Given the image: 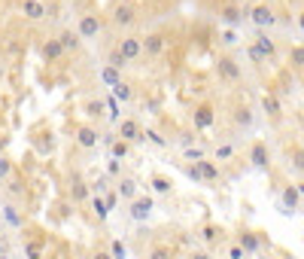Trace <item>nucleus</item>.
<instances>
[{
  "mask_svg": "<svg viewBox=\"0 0 304 259\" xmlns=\"http://www.w3.org/2000/svg\"><path fill=\"white\" fill-rule=\"evenodd\" d=\"M137 18H140V9H137L131 0H116V3H113V9H110V15H107V24H113V27L125 31V27H134V24H137Z\"/></svg>",
  "mask_w": 304,
  "mask_h": 259,
  "instance_id": "f257e3e1",
  "label": "nucleus"
},
{
  "mask_svg": "<svg viewBox=\"0 0 304 259\" xmlns=\"http://www.w3.org/2000/svg\"><path fill=\"white\" fill-rule=\"evenodd\" d=\"M104 27H107V15L97 12V9H85V12L79 15V21H76V34H79V40H94Z\"/></svg>",
  "mask_w": 304,
  "mask_h": 259,
  "instance_id": "f03ea898",
  "label": "nucleus"
},
{
  "mask_svg": "<svg viewBox=\"0 0 304 259\" xmlns=\"http://www.w3.org/2000/svg\"><path fill=\"white\" fill-rule=\"evenodd\" d=\"M247 18H250L259 31H268V27L277 24V12H274L271 3H256L253 9H247Z\"/></svg>",
  "mask_w": 304,
  "mask_h": 259,
  "instance_id": "7ed1b4c3",
  "label": "nucleus"
},
{
  "mask_svg": "<svg viewBox=\"0 0 304 259\" xmlns=\"http://www.w3.org/2000/svg\"><path fill=\"white\" fill-rule=\"evenodd\" d=\"M167 43H171V40H167L164 31H149L146 37H140V49H143L146 58H158V55H164Z\"/></svg>",
  "mask_w": 304,
  "mask_h": 259,
  "instance_id": "20e7f679",
  "label": "nucleus"
},
{
  "mask_svg": "<svg viewBox=\"0 0 304 259\" xmlns=\"http://www.w3.org/2000/svg\"><path fill=\"white\" fill-rule=\"evenodd\" d=\"M219 21H222V24H228V27L234 31L238 24H244V21H247V9H244V6H238L234 0H225V3H219Z\"/></svg>",
  "mask_w": 304,
  "mask_h": 259,
  "instance_id": "39448f33",
  "label": "nucleus"
},
{
  "mask_svg": "<svg viewBox=\"0 0 304 259\" xmlns=\"http://www.w3.org/2000/svg\"><path fill=\"white\" fill-rule=\"evenodd\" d=\"M116 52L131 64V61H137L140 55H143V49H140V37L137 34H125V37H119L116 40Z\"/></svg>",
  "mask_w": 304,
  "mask_h": 259,
  "instance_id": "423d86ee",
  "label": "nucleus"
},
{
  "mask_svg": "<svg viewBox=\"0 0 304 259\" xmlns=\"http://www.w3.org/2000/svg\"><path fill=\"white\" fill-rule=\"evenodd\" d=\"M216 76H219L222 82H238V79L244 76V70H241V64H238L231 55H219V58H216Z\"/></svg>",
  "mask_w": 304,
  "mask_h": 259,
  "instance_id": "0eeeda50",
  "label": "nucleus"
},
{
  "mask_svg": "<svg viewBox=\"0 0 304 259\" xmlns=\"http://www.w3.org/2000/svg\"><path fill=\"white\" fill-rule=\"evenodd\" d=\"M189 177H192V180H207V183H213V180H219V165H216L213 159H198L195 165H189Z\"/></svg>",
  "mask_w": 304,
  "mask_h": 259,
  "instance_id": "6e6552de",
  "label": "nucleus"
},
{
  "mask_svg": "<svg viewBox=\"0 0 304 259\" xmlns=\"http://www.w3.org/2000/svg\"><path fill=\"white\" fill-rule=\"evenodd\" d=\"M213 122H216V107H213L210 101L198 104L195 113H192V125H195V131H207V128H213Z\"/></svg>",
  "mask_w": 304,
  "mask_h": 259,
  "instance_id": "1a4fd4ad",
  "label": "nucleus"
},
{
  "mask_svg": "<svg viewBox=\"0 0 304 259\" xmlns=\"http://www.w3.org/2000/svg\"><path fill=\"white\" fill-rule=\"evenodd\" d=\"M116 137L125 140V143H137V140H143V128H140V122L134 116H128V119H122L116 125Z\"/></svg>",
  "mask_w": 304,
  "mask_h": 259,
  "instance_id": "9d476101",
  "label": "nucleus"
},
{
  "mask_svg": "<svg viewBox=\"0 0 304 259\" xmlns=\"http://www.w3.org/2000/svg\"><path fill=\"white\" fill-rule=\"evenodd\" d=\"M250 43L262 52V58H265V61H277V58H280L277 40H274V37H268V31H259V34H256V40H250Z\"/></svg>",
  "mask_w": 304,
  "mask_h": 259,
  "instance_id": "9b49d317",
  "label": "nucleus"
},
{
  "mask_svg": "<svg viewBox=\"0 0 304 259\" xmlns=\"http://www.w3.org/2000/svg\"><path fill=\"white\" fill-rule=\"evenodd\" d=\"M40 55H43V61H46V64H58L67 52H64V46L58 43V37H46V40H43V46H40Z\"/></svg>",
  "mask_w": 304,
  "mask_h": 259,
  "instance_id": "f8f14e48",
  "label": "nucleus"
},
{
  "mask_svg": "<svg viewBox=\"0 0 304 259\" xmlns=\"http://www.w3.org/2000/svg\"><path fill=\"white\" fill-rule=\"evenodd\" d=\"M262 110H265V113H268V119H274V122H280V119H283V104H280L277 92H265V95H262Z\"/></svg>",
  "mask_w": 304,
  "mask_h": 259,
  "instance_id": "ddd939ff",
  "label": "nucleus"
},
{
  "mask_svg": "<svg viewBox=\"0 0 304 259\" xmlns=\"http://www.w3.org/2000/svg\"><path fill=\"white\" fill-rule=\"evenodd\" d=\"M76 143H79L82 150H94V147L100 143L97 128H94V125H79V128H76Z\"/></svg>",
  "mask_w": 304,
  "mask_h": 259,
  "instance_id": "4468645a",
  "label": "nucleus"
},
{
  "mask_svg": "<svg viewBox=\"0 0 304 259\" xmlns=\"http://www.w3.org/2000/svg\"><path fill=\"white\" fill-rule=\"evenodd\" d=\"M250 162H253L256 168H268V165H271V150H268L265 140H253V147H250Z\"/></svg>",
  "mask_w": 304,
  "mask_h": 259,
  "instance_id": "2eb2a0df",
  "label": "nucleus"
},
{
  "mask_svg": "<svg viewBox=\"0 0 304 259\" xmlns=\"http://www.w3.org/2000/svg\"><path fill=\"white\" fill-rule=\"evenodd\" d=\"M18 9H21V15L30 18V21H43V18H49V6H43V3H37V0H21Z\"/></svg>",
  "mask_w": 304,
  "mask_h": 259,
  "instance_id": "dca6fc26",
  "label": "nucleus"
},
{
  "mask_svg": "<svg viewBox=\"0 0 304 259\" xmlns=\"http://www.w3.org/2000/svg\"><path fill=\"white\" fill-rule=\"evenodd\" d=\"M58 43L64 46V52H79V49H82V40H79V34H76L73 27H64V31L58 34Z\"/></svg>",
  "mask_w": 304,
  "mask_h": 259,
  "instance_id": "f3484780",
  "label": "nucleus"
},
{
  "mask_svg": "<svg viewBox=\"0 0 304 259\" xmlns=\"http://www.w3.org/2000/svg\"><path fill=\"white\" fill-rule=\"evenodd\" d=\"M149 211H152V198H143V195H137L134 202H131V217L140 223V220H146L149 217Z\"/></svg>",
  "mask_w": 304,
  "mask_h": 259,
  "instance_id": "a211bd4d",
  "label": "nucleus"
},
{
  "mask_svg": "<svg viewBox=\"0 0 304 259\" xmlns=\"http://www.w3.org/2000/svg\"><path fill=\"white\" fill-rule=\"evenodd\" d=\"M238 247H241L244 253H256V250H262V238H259L256 232H241Z\"/></svg>",
  "mask_w": 304,
  "mask_h": 259,
  "instance_id": "6ab92c4d",
  "label": "nucleus"
},
{
  "mask_svg": "<svg viewBox=\"0 0 304 259\" xmlns=\"http://www.w3.org/2000/svg\"><path fill=\"white\" fill-rule=\"evenodd\" d=\"M283 208H286V211H298V208H301V186H286V192H283Z\"/></svg>",
  "mask_w": 304,
  "mask_h": 259,
  "instance_id": "aec40b11",
  "label": "nucleus"
},
{
  "mask_svg": "<svg viewBox=\"0 0 304 259\" xmlns=\"http://www.w3.org/2000/svg\"><path fill=\"white\" fill-rule=\"evenodd\" d=\"M110 89H113V98H116V101H125V104H128V101H134V85H131V82L119 79V82H116V85H110Z\"/></svg>",
  "mask_w": 304,
  "mask_h": 259,
  "instance_id": "412c9836",
  "label": "nucleus"
},
{
  "mask_svg": "<svg viewBox=\"0 0 304 259\" xmlns=\"http://www.w3.org/2000/svg\"><path fill=\"white\" fill-rule=\"evenodd\" d=\"M253 122H256L253 107H247V104H244V107H238V110H234V125H238V128H250Z\"/></svg>",
  "mask_w": 304,
  "mask_h": 259,
  "instance_id": "4be33fe9",
  "label": "nucleus"
},
{
  "mask_svg": "<svg viewBox=\"0 0 304 259\" xmlns=\"http://www.w3.org/2000/svg\"><path fill=\"white\" fill-rule=\"evenodd\" d=\"M116 189H119V195H122V198H128V202H134V198H137V183H134L131 177H122V180L116 183Z\"/></svg>",
  "mask_w": 304,
  "mask_h": 259,
  "instance_id": "5701e85b",
  "label": "nucleus"
},
{
  "mask_svg": "<svg viewBox=\"0 0 304 259\" xmlns=\"http://www.w3.org/2000/svg\"><path fill=\"white\" fill-rule=\"evenodd\" d=\"M3 220H6L9 226H15V229H24V217L18 214L15 205H3Z\"/></svg>",
  "mask_w": 304,
  "mask_h": 259,
  "instance_id": "b1692460",
  "label": "nucleus"
},
{
  "mask_svg": "<svg viewBox=\"0 0 304 259\" xmlns=\"http://www.w3.org/2000/svg\"><path fill=\"white\" fill-rule=\"evenodd\" d=\"M70 198L73 202H85L88 198V183H82L79 177H73L70 180Z\"/></svg>",
  "mask_w": 304,
  "mask_h": 259,
  "instance_id": "393cba45",
  "label": "nucleus"
},
{
  "mask_svg": "<svg viewBox=\"0 0 304 259\" xmlns=\"http://www.w3.org/2000/svg\"><path fill=\"white\" fill-rule=\"evenodd\" d=\"M110 153H113V159L119 162V159H125V156L131 153V143H125V140H119V137H113V140H110Z\"/></svg>",
  "mask_w": 304,
  "mask_h": 259,
  "instance_id": "a878e982",
  "label": "nucleus"
},
{
  "mask_svg": "<svg viewBox=\"0 0 304 259\" xmlns=\"http://www.w3.org/2000/svg\"><path fill=\"white\" fill-rule=\"evenodd\" d=\"M107 67H116V70H119V73H122V70H125V67H128V61H125V58H122V55H119V52H116V46H113V49H110V52H107Z\"/></svg>",
  "mask_w": 304,
  "mask_h": 259,
  "instance_id": "bb28decb",
  "label": "nucleus"
},
{
  "mask_svg": "<svg viewBox=\"0 0 304 259\" xmlns=\"http://www.w3.org/2000/svg\"><path fill=\"white\" fill-rule=\"evenodd\" d=\"M219 235H222V229H219V226H213V223H207V226L201 229V241H207V244H216V241H219Z\"/></svg>",
  "mask_w": 304,
  "mask_h": 259,
  "instance_id": "cd10ccee",
  "label": "nucleus"
},
{
  "mask_svg": "<svg viewBox=\"0 0 304 259\" xmlns=\"http://www.w3.org/2000/svg\"><path fill=\"white\" fill-rule=\"evenodd\" d=\"M174 256H177V250L171 244H155L152 253H149V259H174Z\"/></svg>",
  "mask_w": 304,
  "mask_h": 259,
  "instance_id": "c85d7f7f",
  "label": "nucleus"
},
{
  "mask_svg": "<svg viewBox=\"0 0 304 259\" xmlns=\"http://www.w3.org/2000/svg\"><path fill=\"white\" fill-rule=\"evenodd\" d=\"M301 61H304V49H301V43H295V46L289 49V67L301 70Z\"/></svg>",
  "mask_w": 304,
  "mask_h": 259,
  "instance_id": "c756f323",
  "label": "nucleus"
},
{
  "mask_svg": "<svg viewBox=\"0 0 304 259\" xmlns=\"http://www.w3.org/2000/svg\"><path fill=\"white\" fill-rule=\"evenodd\" d=\"M85 113L88 116H104V101L100 98H88L85 101Z\"/></svg>",
  "mask_w": 304,
  "mask_h": 259,
  "instance_id": "7c9ffc66",
  "label": "nucleus"
},
{
  "mask_svg": "<svg viewBox=\"0 0 304 259\" xmlns=\"http://www.w3.org/2000/svg\"><path fill=\"white\" fill-rule=\"evenodd\" d=\"M24 253H27V259H43V244L40 241H24Z\"/></svg>",
  "mask_w": 304,
  "mask_h": 259,
  "instance_id": "2f4dec72",
  "label": "nucleus"
},
{
  "mask_svg": "<svg viewBox=\"0 0 304 259\" xmlns=\"http://www.w3.org/2000/svg\"><path fill=\"white\" fill-rule=\"evenodd\" d=\"M100 79H104L107 85H116V82L122 79V73H119L116 67H104V70H100Z\"/></svg>",
  "mask_w": 304,
  "mask_h": 259,
  "instance_id": "473e14b6",
  "label": "nucleus"
},
{
  "mask_svg": "<svg viewBox=\"0 0 304 259\" xmlns=\"http://www.w3.org/2000/svg\"><path fill=\"white\" fill-rule=\"evenodd\" d=\"M231 156H234V147H231V143H222V147H216V159H213V162H228Z\"/></svg>",
  "mask_w": 304,
  "mask_h": 259,
  "instance_id": "72a5a7b5",
  "label": "nucleus"
},
{
  "mask_svg": "<svg viewBox=\"0 0 304 259\" xmlns=\"http://www.w3.org/2000/svg\"><path fill=\"white\" fill-rule=\"evenodd\" d=\"M152 189H155V192H161V195H167V192H171V180L155 174V177H152Z\"/></svg>",
  "mask_w": 304,
  "mask_h": 259,
  "instance_id": "f704fd0d",
  "label": "nucleus"
},
{
  "mask_svg": "<svg viewBox=\"0 0 304 259\" xmlns=\"http://www.w3.org/2000/svg\"><path fill=\"white\" fill-rule=\"evenodd\" d=\"M219 43H222V46H238V31H231V27L222 31V34H219Z\"/></svg>",
  "mask_w": 304,
  "mask_h": 259,
  "instance_id": "c9c22d12",
  "label": "nucleus"
},
{
  "mask_svg": "<svg viewBox=\"0 0 304 259\" xmlns=\"http://www.w3.org/2000/svg\"><path fill=\"white\" fill-rule=\"evenodd\" d=\"M247 55H250V61H253V64H259V67H262V64H268V61L262 58V52H259L253 43H247Z\"/></svg>",
  "mask_w": 304,
  "mask_h": 259,
  "instance_id": "e433bc0d",
  "label": "nucleus"
},
{
  "mask_svg": "<svg viewBox=\"0 0 304 259\" xmlns=\"http://www.w3.org/2000/svg\"><path fill=\"white\" fill-rule=\"evenodd\" d=\"M110 256H113V259H125V256H128L125 244H122V241H113V244H110Z\"/></svg>",
  "mask_w": 304,
  "mask_h": 259,
  "instance_id": "4c0bfd02",
  "label": "nucleus"
},
{
  "mask_svg": "<svg viewBox=\"0 0 304 259\" xmlns=\"http://www.w3.org/2000/svg\"><path fill=\"white\" fill-rule=\"evenodd\" d=\"M91 208H94V214H97V220H107V214H110V211H107V202H100V198H94V202H91Z\"/></svg>",
  "mask_w": 304,
  "mask_h": 259,
  "instance_id": "58836bf2",
  "label": "nucleus"
},
{
  "mask_svg": "<svg viewBox=\"0 0 304 259\" xmlns=\"http://www.w3.org/2000/svg\"><path fill=\"white\" fill-rule=\"evenodd\" d=\"M143 137H149V140H152L155 147H167V140H164V137H161L158 131H143Z\"/></svg>",
  "mask_w": 304,
  "mask_h": 259,
  "instance_id": "ea45409f",
  "label": "nucleus"
},
{
  "mask_svg": "<svg viewBox=\"0 0 304 259\" xmlns=\"http://www.w3.org/2000/svg\"><path fill=\"white\" fill-rule=\"evenodd\" d=\"M107 110H110V119H113V122H119V104H116V98H110V101H107Z\"/></svg>",
  "mask_w": 304,
  "mask_h": 259,
  "instance_id": "a19ab883",
  "label": "nucleus"
},
{
  "mask_svg": "<svg viewBox=\"0 0 304 259\" xmlns=\"http://www.w3.org/2000/svg\"><path fill=\"white\" fill-rule=\"evenodd\" d=\"M186 159L189 162H198V159H204V150L198 147V150H186Z\"/></svg>",
  "mask_w": 304,
  "mask_h": 259,
  "instance_id": "79ce46f5",
  "label": "nucleus"
},
{
  "mask_svg": "<svg viewBox=\"0 0 304 259\" xmlns=\"http://www.w3.org/2000/svg\"><path fill=\"white\" fill-rule=\"evenodd\" d=\"M9 171H12V165H9L6 159H0V180H6V177H9Z\"/></svg>",
  "mask_w": 304,
  "mask_h": 259,
  "instance_id": "37998d69",
  "label": "nucleus"
},
{
  "mask_svg": "<svg viewBox=\"0 0 304 259\" xmlns=\"http://www.w3.org/2000/svg\"><path fill=\"white\" fill-rule=\"evenodd\" d=\"M228 259H247V253H244V250H241V247L234 244V247L228 250Z\"/></svg>",
  "mask_w": 304,
  "mask_h": 259,
  "instance_id": "c03bdc74",
  "label": "nucleus"
},
{
  "mask_svg": "<svg viewBox=\"0 0 304 259\" xmlns=\"http://www.w3.org/2000/svg\"><path fill=\"white\" fill-rule=\"evenodd\" d=\"M189 259H213L210 253H204V250H195V253H189Z\"/></svg>",
  "mask_w": 304,
  "mask_h": 259,
  "instance_id": "a18cd8bd",
  "label": "nucleus"
},
{
  "mask_svg": "<svg viewBox=\"0 0 304 259\" xmlns=\"http://www.w3.org/2000/svg\"><path fill=\"white\" fill-rule=\"evenodd\" d=\"M94 259H113L110 253H94Z\"/></svg>",
  "mask_w": 304,
  "mask_h": 259,
  "instance_id": "49530a36",
  "label": "nucleus"
},
{
  "mask_svg": "<svg viewBox=\"0 0 304 259\" xmlns=\"http://www.w3.org/2000/svg\"><path fill=\"white\" fill-rule=\"evenodd\" d=\"M37 3H43V6H52V3H55V0H37Z\"/></svg>",
  "mask_w": 304,
  "mask_h": 259,
  "instance_id": "de8ad7c7",
  "label": "nucleus"
},
{
  "mask_svg": "<svg viewBox=\"0 0 304 259\" xmlns=\"http://www.w3.org/2000/svg\"><path fill=\"white\" fill-rule=\"evenodd\" d=\"M3 143H6V140H3V137H0V150H3Z\"/></svg>",
  "mask_w": 304,
  "mask_h": 259,
  "instance_id": "09e8293b",
  "label": "nucleus"
},
{
  "mask_svg": "<svg viewBox=\"0 0 304 259\" xmlns=\"http://www.w3.org/2000/svg\"><path fill=\"white\" fill-rule=\"evenodd\" d=\"M73 3H82V0H73Z\"/></svg>",
  "mask_w": 304,
  "mask_h": 259,
  "instance_id": "8fccbe9b",
  "label": "nucleus"
}]
</instances>
